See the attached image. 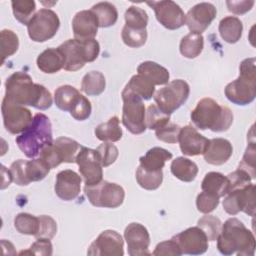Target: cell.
<instances>
[{
	"label": "cell",
	"mask_w": 256,
	"mask_h": 256,
	"mask_svg": "<svg viewBox=\"0 0 256 256\" xmlns=\"http://www.w3.org/2000/svg\"><path fill=\"white\" fill-rule=\"evenodd\" d=\"M4 98L40 110L50 108L53 103L50 91L45 86L34 83L31 76L22 71L14 72L6 79Z\"/></svg>",
	"instance_id": "obj_1"
},
{
	"label": "cell",
	"mask_w": 256,
	"mask_h": 256,
	"mask_svg": "<svg viewBox=\"0 0 256 256\" xmlns=\"http://www.w3.org/2000/svg\"><path fill=\"white\" fill-rule=\"evenodd\" d=\"M217 248L223 255L253 256L255 252V237L245 227L243 222L232 217L222 224L221 231L217 237Z\"/></svg>",
	"instance_id": "obj_2"
},
{
	"label": "cell",
	"mask_w": 256,
	"mask_h": 256,
	"mask_svg": "<svg viewBox=\"0 0 256 256\" xmlns=\"http://www.w3.org/2000/svg\"><path fill=\"white\" fill-rule=\"evenodd\" d=\"M191 121L201 129H210L213 132H223L230 128L233 122V113L227 106H222L214 99H201L191 111Z\"/></svg>",
	"instance_id": "obj_3"
},
{
	"label": "cell",
	"mask_w": 256,
	"mask_h": 256,
	"mask_svg": "<svg viewBox=\"0 0 256 256\" xmlns=\"http://www.w3.org/2000/svg\"><path fill=\"white\" fill-rule=\"evenodd\" d=\"M15 142L26 157L33 159L39 156L45 146L53 143L50 119L43 113H37L28 128L16 137Z\"/></svg>",
	"instance_id": "obj_4"
},
{
	"label": "cell",
	"mask_w": 256,
	"mask_h": 256,
	"mask_svg": "<svg viewBox=\"0 0 256 256\" xmlns=\"http://www.w3.org/2000/svg\"><path fill=\"white\" fill-rule=\"evenodd\" d=\"M254 57L244 59L239 66V77L230 82L225 87V96L236 105H248L256 97V77H255Z\"/></svg>",
	"instance_id": "obj_5"
},
{
	"label": "cell",
	"mask_w": 256,
	"mask_h": 256,
	"mask_svg": "<svg viewBox=\"0 0 256 256\" xmlns=\"http://www.w3.org/2000/svg\"><path fill=\"white\" fill-rule=\"evenodd\" d=\"M58 50L64 59L63 68L73 72L83 68L85 63L93 62L99 55L100 45L95 39L79 40L74 38L63 42Z\"/></svg>",
	"instance_id": "obj_6"
},
{
	"label": "cell",
	"mask_w": 256,
	"mask_h": 256,
	"mask_svg": "<svg viewBox=\"0 0 256 256\" xmlns=\"http://www.w3.org/2000/svg\"><path fill=\"white\" fill-rule=\"evenodd\" d=\"M189 93L190 87L188 83L182 79H175L156 91L153 98L161 111L171 115L186 102Z\"/></svg>",
	"instance_id": "obj_7"
},
{
	"label": "cell",
	"mask_w": 256,
	"mask_h": 256,
	"mask_svg": "<svg viewBox=\"0 0 256 256\" xmlns=\"http://www.w3.org/2000/svg\"><path fill=\"white\" fill-rule=\"evenodd\" d=\"M81 145L68 137H59L52 144L45 146L40 154L41 158L51 169L56 168L61 163H74Z\"/></svg>",
	"instance_id": "obj_8"
},
{
	"label": "cell",
	"mask_w": 256,
	"mask_h": 256,
	"mask_svg": "<svg viewBox=\"0 0 256 256\" xmlns=\"http://www.w3.org/2000/svg\"><path fill=\"white\" fill-rule=\"evenodd\" d=\"M123 109L122 123L132 134H142L146 130L145 105L143 99L136 94L123 89L122 93Z\"/></svg>",
	"instance_id": "obj_9"
},
{
	"label": "cell",
	"mask_w": 256,
	"mask_h": 256,
	"mask_svg": "<svg viewBox=\"0 0 256 256\" xmlns=\"http://www.w3.org/2000/svg\"><path fill=\"white\" fill-rule=\"evenodd\" d=\"M84 192L89 202L96 207L117 208L125 198V191L120 185L105 180L92 186H85Z\"/></svg>",
	"instance_id": "obj_10"
},
{
	"label": "cell",
	"mask_w": 256,
	"mask_h": 256,
	"mask_svg": "<svg viewBox=\"0 0 256 256\" xmlns=\"http://www.w3.org/2000/svg\"><path fill=\"white\" fill-rule=\"evenodd\" d=\"M60 27L58 15L51 9L37 11L27 24L28 35L34 42H45L55 36Z\"/></svg>",
	"instance_id": "obj_11"
},
{
	"label": "cell",
	"mask_w": 256,
	"mask_h": 256,
	"mask_svg": "<svg viewBox=\"0 0 256 256\" xmlns=\"http://www.w3.org/2000/svg\"><path fill=\"white\" fill-rule=\"evenodd\" d=\"M50 170L51 168L39 157L32 160L18 159L11 164L9 169L12 180L19 186L43 180Z\"/></svg>",
	"instance_id": "obj_12"
},
{
	"label": "cell",
	"mask_w": 256,
	"mask_h": 256,
	"mask_svg": "<svg viewBox=\"0 0 256 256\" xmlns=\"http://www.w3.org/2000/svg\"><path fill=\"white\" fill-rule=\"evenodd\" d=\"M223 209L230 215L243 211L253 217L255 215V185L250 183L245 187L229 191L223 200Z\"/></svg>",
	"instance_id": "obj_13"
},
{
	"label": "cell",
	"mask_w": 256,
	"mask_h": 256,
	"mask_svg": "<svg viewBox=\"0 0 256 256\" xmlns=\"http://www.w3.org/2000/svg\"><path fill=\"white\" fill-rule=\"evenodd\" d=\"M1 111L4 127L11 134L22 133L33 121L32 113L28 108L5 98L2 100Z\"/></svg>",
	"instance_id": "obj_14"
},
{
	"label": "cell",
	"mask_w": 256,
	"mask_h": 256,
	"mask_svg": "<svg viewBox=\"0 0 256 256\" xmlns=\"http://www.w3.org/2000/svg\"><path fill=\"white\" fill-rule=\"evenodd\" d=\"M80 175L82 176L85 186H92L103 178V166L96 149H91L85 146H81L76 161Z\"/></svg>",
	"instance_id": "obj_15"
},
{
	"label": "cell",
	"mask_w": 256,
	"mask_h": 256,
	"mask_svg": "<svg viewBox=\"0 0 256 256\" xmlns=\"http://www.w3.org/2000/svg\"><path fill=\"white\" fill-rule=\"evenodd\" d=\"M146 4L153 8L157 21L166 29L176 30L186 22L184 11L174 1H148Z\"/></svg>",
	"instance_id": "obj_16"
},
{
	"label": "cell",
	"mask_w": 256,
	"mask_h": 256,
	"mask_svg": "<svg viewBox=\"0 0 256 256\" xmlns=\"http://www.w3.org/2000/svg\"><path fill=\"white\" fill-rule=\"evenodd\" d=\"M122 236L114 230H105L91 243L87 250L90 256H122L124 254Z\"/></svg>",
	"instance_id": "obj_17"
},
{
	"label": "cell",
	"mask_w": 256,
	"mask_h": 256,
	"mask_svg": "<svg viewBox=\"0 0 256 256\" xmlns=\"http://www.w3.org/2000/svg\"><path fill=\"white\" fill-rule=\"evenodd\" d=\"M172 239L178 244L182 254L200 255L208 249L207 236L198 226L187 228Z\"/></svg>",
	"instance_id": "obj_18"
},
{
	"label": "cell",
	"mask_w": 256,
	"mask_h": 256,
	"mask_svg": "<svg viewBox=\"0 0 256 256\" xmlns=\"http://www.w3.org/2000/svg\"><path fill=\"white\" fill-rule=\"evenodd\" d=\"M124 238L130 256L150 255L148 250L150 245V235L147 228L142 224L136 222L128 224L124 231Z\"/></svg>",
	"instance_id": "obj_19"
},
{
	"label": "cell",
	"mask_w": 256,
	"mask_h": 256,
	"mask_svg": "<svg viewBox=\"0 0 256 256\" xmlns=\"http://www.w3.org/2000/svg\"><path fill=\"white\" fill-rule=\"evenodd\" d=\"M216 14L217 10L213 4L201 2L189 9L186 14L185 24L192 33L201 34L209 27L215 19Z\"/></svg>",
	"instance_id": "obj_20"
},
{
	"label": "cell",
	"mask_w": 256,
	"mask_h": 256,
	"mask_svg": "<svg viewBox=\"0 0 256 256\" xmlns=\"http://www.w3.org/2000/svg\"><path fill=\"white\" fill-rule=\"evenodd\" d=\"M178 142L184 155L196 156L205 152L209 139L201 135L193 126L186 125L181 127Z\"/></svg>",
	"instance_id": "obj_21"
},
{
	"label": "cell",
	"mask_w": 256,
	"mask_h": 256,
	"mask_svg": "<svg viewBox=\"0 0 256 256\" xmlns=\"http://www.w3.org/2000/svg\"><path fill=\"white\" fill-rule=\"evenodd\" d=\"M81 182V176L73 170H62L56 175L54 186L55 193L60 199L64 201L74 200L80 193Z\"/></svg>",
	"instance_id": "obj_22"
},
{
	"label": "cell",
	"mask_w": 256,
	"mask_h": 256,
	"mask_svg": "<svg viewBox=\"0 0 256 256\" xmlns=\"http://www.w3.org/2000/svg\"><path fill=\"white\" fill-rule=\"evenodd\" d=\"M98 20L91 10H82L75 14L72 20V30L75 39H94L98 32Z\"/></svg>",
	"instance_id": "obj_23"
},
{
	"label": "cell",
	"mask_w": 256,
	"mask_h": 256,
	"mask_svg": "<svg viewBox=\"0 0 256 256\" xmlns=\"http://www.w3.org/2000/svg\"><path fill=\"white\" fill-rule=\"evenodd\" d=\"M232 153L233 147L230 141L224 138H213L209 139L203 157L208 164L222 165L229 160Z\"/></svg>",
	"instance_id": "obj_24"
},
{
	"label": "cell",
	"mask_w": 256,
	"mask_h": 256,
	"mask_svg": "<svg viewBox=\"0 0 256 256\" xmlns=\"http://www.w3.org/2000/svg\"><path fill=\"white\" fill-rule=\"evenodd\" d=\"M137 74L143 76L155 85H165L168 83L169 71L160 64L153 61H144L137 67Z\"/></svg>",
	"instance_id": "obj_25"
},
{
	"label": "cell",
	"mask_w": 256,
	"mask_h": 256,
	"mask_svg": "<svg viewBox=\"0 0 256 256\" xmlns=\"http://www.w3.org/2000/svg\"><path fill=\"white\" fill-rule=\"evenodd\" d=\"M172 153L161 147H153L140 157V166L148 171H160L168 160L172 159Z\"/></svg>",
	"instance_id": "obj_26"
},
{
	"label": "cell",
	"mask_w": 256,
	"mask_h": 256,
	"mask_svg": "<svg viewBox=\"0 0 256 256\" xmlns=\"http://www.w3.org/2000/svg\"><path fill=\"white\" fill-rule=\"evenodd\" d=\"M36 63L42 72L53 74L63 68L64 59L58 48H48L38 55Z\"/></svg>",
	"instance_id": "obj_27"
},
{
	"label": "cell",
	"mask_w": 256,
	"mask_h": 256,
	"mask_svg": "<svg viewBox=\"0 0 256 256\" xmlns=\"http://www.w3.org/2000/svg\"><path fill=\"white\" fill-rule=\"evenodd\" d=\"M201 189L219 198L224 197L229 190V179L222 173L208 172L202 180Z\"/></svg>",
	"instance_id": "obj_28"
},
{
	"label": "cell",
	"mask_w": 256,
	"mask_h": 256,
	"mask_svg": "<svg viewBox=\"0 0 256 256\" xmlns=\"http://www.w3.org/2000/svg\"><path fill=\"white\" fill-rule=\"evenodd\" d=\"M218 30L221 38L225 42L234 44L238 42L242 36L243 24L241 20L235 16H226L220 21Z\"/></svg>",
	"instance_id": "obj_29"
},
{
	"label": "cell",
	"mask_w": 256,
	"mask_h": 256,
	"mask_svg": "<svg viewBox=\"0 0 256 256\" xmlns=\"http://www.w3.org/2000/svg\"><path fill=\"white\" fill-rule=\"evenodd\" d=\"M172 174L183 182H192L198 174V166L192 160L185 157H177L170 166Z\"/></svg>",
	"instance_id": "obj_30"
},
{
	"label": "cell",
	"mask_w": 256,
	"mask_h": 256,
	"mask_svg": "<svg viewBox=\"0 0 256 256\" xmlns=\"http://www.w3.org/2000/svg\"><path fill=\"white\" fill-rule=\"evenodd\" d=\"M80 97V92L71 85H62L54 92L55 105L62 111L70 112Z\"/></svg>",
	"instance_id": "obj_31"
},
{
	"label": "cell",
	"mask_w": 256,
	"mask_h": 256,
	"mask_svg": "<svg viewBox=\"0 0 256 256\" xmlns=\"http://www.w3.org/2000/svg\"><path fill=\"white\" fill-rule=\"evenodd\" d=\"M95 136L103 142H116L122 138V129L119 125L117 116L111 117L108 121L103 122L95 127Z\"/></svg>",
	"instance_id": "obj_32"
},
{
	"label": "cell",
	"mask_w": 256,
	"mask_h": 256,
	"mask_svg": "<svg viewBox=\"0 0 256 256\" xmlns=\"http://www.w3.org/2000/svg\"><path fill=\"white\" fill-rule=\"evenodd\" d=\"M204 47V38L202 34L198 33H192L185 35L179 45V50L182 56L193 59L200 55Z\"/></svg>",
	"instance_id": "obj_33"
},
{
	"label": "cell",
	"mask_w": 256,
	"mask_h": 256,
	"mask_svg": "<svg viewBox=\"0 0 256 256\" xmlns=\"http://www.w3.org/2000/svg\"><path fill=\"white\" fill-rule=\"evenodd\" d=\"M97 17L99 27L107 28L113 26L118 19L116 7L110 2H99L90 9Z\"/></svg>",
	"instance_id": "obj_34"
},
{
	"label": "cell",
	"mask_w": 256,
	"mask_h": 256,
	"mask_svg": "<svg viewBox=\"0 0 256 256\" xmlns=\"http://www.w3.org/2000/svg\"><path fill=\"white\" fill-rule=\"evenodd\" d=\"M106 87L105 76L99 71H90L81 81V90L88 96L100 95Z\"/></svg>",
	"instance_id": "obj_35"
},
{
	"label": "cell",
	"mask_w": 256,
	"mask_h": 256,
	"mask_svg": "<svg viewBox=\"0 0 256 256\" xmlns=\"http://www.w3.org/2000/svg\"><path fill=\"white\" fill-rule=\"evenodd\" d=\"M124 89L136 94L143 100L151 99L155 93V86L139 74L132 76Z\"/></svg>",
	"instance_id": "obj_36"
},
{
	"label": "cell",
	"mask_w": 256,
	"mask_h": 256,
	"mask_svg": "<svg viewBox=\"0 0 256 256\" xmlns=\"http://www.w3.org/2000/svg\"><path fill=\"white\" fill-rule=\"evenodd\" d=\"M14 227L20 234L36 237L40 228L39 216L36 217L29 213H19L14 218Z\"/></svg>",
	"instance_id": "obj_37"
},
{
	"label": "cell",
	"mask_w": 256,
	"mask_h": 256,
	"mask_svg": "<svg viewBox=\"0 0 256 256\" xmlns=\"http://www.w3.org/2000/svg\"><path fill=\"white\" fill-rule=\"evenodd\" d=\"M136 180L138 184L146 190H156L160 187L163 181V172L148 171L139 166L136 170Z\"/></svg>",
	"instance_id": "obj_38"
},
{
	"label": "cell",
	"mask_w": 256,
	"mask_h": 256,
	"mask_svg": "<svg viewBox=\"0 0 256 256\" xmlns=\"http://www.w3.org/2000/svg\"><path fill=\"white\" fill-rule=\"evenodd\" d=\"M12 11L15 19L23 25H27L31 18L33 17V13L36 9L35 1L33 0H16L11 2Z\"/></svg>",
	"instance_id": "obj_39"
},
{
	"label": "cell",
	"mask_w": 256,
	"mask_h": 256,
	"mask_svg": "<svg viewBox=\"0 0 256 256\" xmlns=\"http://www.w3.org/2000/svg\"><path fill=\"white\" fill-rule=\"evenodd\" d=\"M124 17L125 26L136 30L146 29L148 24V15L144 9L137 6H130L126 10Z\"/></svg>",
	"instance_id": "obj_40"
},
{
	"label": "cell",
	"mask_w": 256,
	"mask_h": 256,
	"mask_svg": "<svg viewBox=\"0 0 256 256\" xmlns=\"http://www.w3.org/2000/svg\"><path fill=\"white\" fill-rule=\"evenodd\" d=\"M170 121V115L161 111L157 105L150 104L145 113L146 128L150 130H156Z\"/></svg>",
	"instance_id": "obj_41"
},
{
	"label": "cell",
	"mask_w": 256,
	"mask_h": 256,
	"mask_svg": "<svg viewBox=\"0 0 256 256\" xmlns=\"http://www.w3.org/2000/svg\"><path fill=\"white\" fill-rule=\"evenodd\" d=\"M197 226L206 234L208 241H215L220 234L222 222L218 217L207 214L198 220Z\"/></svg>",
	"instance_id": "obj_42"
},
{
	"label": "cell",
	"mask_w": 256,
	"mask_h": 256,
	"mask_svg": "<svg viewBox=\"0 0 256 256\" xmlns=\"http://www.w3.org/2000/svg\"><path fill=\"white\" fill-rule=\"evenodd\" d=\"M0 36H1V56H2V64H3L7 57L12 56L18 50L19 39H18V36L12 30H8V29H3L0 33Z\"/></svg>",
	"instance_id": "obj_43"
},
{
	"label": "cell",
	"mask_w": 256,
	"mask_h": 256,
	"mask_svg": "<svg viewBox=\"0 0 256 256\" xmlns=\"http://www.w3.org/2000/svg\"><path fill=\"white\" fill-rule=\"evenodd\" d=\"M121 37L123 42L132 48H139L146 43L147 40V30H136L124 26L122 29Z\"/></svg>",
	"instance_id": "obj_44"
},
{
	"label": "cell",
	"mask_w": 256,
	"mask_h": 256,
	"mask_svg": "<svg viewBox=\"0 0 256 256\" xmlns=\"http://www.w3.org/2000/svg\"><path fill=\"white\" fill-rule=\"evenodd\" d=\"M96 151L103 167H108L113 164L119 154L118 148L111 142H103L96 148Z\"/></svg>",
	"instance_id": "obj_45"
},
{
	"label": "cell",
	"mask_w": 256,
	"mask_h": 256,
	"mask_svg": "<svg viewBox=\"0 0 256 256\" xmlns=\"http://www.w3.org/2000/svg\"><path fill=\"white\" fill-rule=\"evenodd\" d=\"M181 127L175 123L168 122L166 125L158 128L155 130V135L158 140L174 144L178 142L179 133H180Z\"/></svg>",
	"instance_id": "obj_46"
},
{
	"label": "cell",
	"mask_w": 256,
	"mask_h": 256,
	"mask_svg": "<svg viewBox=\"0 0 256 256\" xmlns=\"http://www.w3.org/2000/svg\"><path fill=\"white\" fill-rule=\"evenodd\" d=\"M219 197L214 194L202 191L196 198V206L199 212L209 214L216 209L219 204Z\"/></svg>",
	"instance_id": "obj_47"
},
{
	"label": "cell",
	"mask_w": 256,
	"mask_h": 256,
	"mask_svg": "<svg viewBox=\"0 0 256 256\" xmlns=\"http://www.w3.org/2000/svg\"><path fill=\"white\" fill-rule=\"evenodd\" d=\"M53 253V246L48 238H37V240L30 246L29 250L22 251L19 254H33L41 256H50Z\"/></svg>",
	"instance_id": "obj_48"
},
{
	"label": "cell",
	"mask_w": 256,
	"mask_h": 256,
	"mask_svg": "<svg viewBox=\"0 0 256 256\" xmlns=\"http://www.w3.org/2000/svg\"><path fill=\"white\" fill-rule=\"evenodd\" d=\"M239 169L246 171L252 179L255 178V143L252 141L249 143L245 154L239 163Z\"/></svg>",
	"instance_id": "obj_49"
},
{
	"label": "cell",
	"mask_w": 256,
	"mask_h": 256,
	"mask_svg": "<svg viewBox=\"0 0 256 256\" xmlns=\"http://www.w3.org/2000/svg\"><path fill=\"white\" fill-rule=\"evenodd\" d=\"M91 112H92V106L90 101L85 96L81 95L76 105L70 111V114L74 119L78 121H84L89 118V116L91 115Z\"/></svg>",
	"instance_id": "obj_50"
},
{
	"label": "cell",
	"mask_w": 256,
	"mask_h": 256,
	"mask_svg": "<svg viewBox=\"0 0 256 256\" xmlns=\"http://www.w3.org/2000/svg\"><path fill=\"white\" fill-rule=\"evenodd\" d=\"M228 179H229V191L234 190V189H238V188H242L245 187L247 185H249L251 183V176L244 170L242 169H237L235 171H233L232 173L227 175ZM227 192V193H228Z\"/></svg>",
	"instance_id": "obj_51"
},
{
	"label": "cell",
	"mask_w": 256,
	"mask_h": 256,
	"mask_svg": "<svg viewBox=\"0 0 256 256\" xmlns=\"http://www.w3.org/2000/svg\"><path fill=\"white\" fill-rule=\"evenodd\" d=\"M39 219L40 228L38 234L36 235V238H53L57 232L56 221L52 217L47 215H41L39 216Z\"/></svg>",
	"instance_id": "obj_52"
},
{
	"label": "cell",
	"mask_w": 256,
	"mask_h": 256,
	"mask_svg": "<svg viewBox=\"0 0 256 256\" xmlns=\"http://www.w3.org/2000/svg\"><path fill=\"white\" fill-rule=\"evenodd\" d=\"M155 256H180L182 255L178 244L171 238L170 240L160 242L152 253Z\"/></svg>",
	"instance_id": "obj_53"
},
{
	"label": "cell",
	"mask_w": 256,
	"mask_h": 256,
	"mask_svg": "<svg viewBox=\"0 0 256 256\" xmlns=\"http://www.w3.org/2000/svg\"><path fill=\"white\" fill-rule=\"evenodd\" d=\"M228 10L234 14L242 15L250 11L254 5L253 0H241V1H226Z\"/></svg>",
	"instance_id": "obj_54"
}]
</instances>
